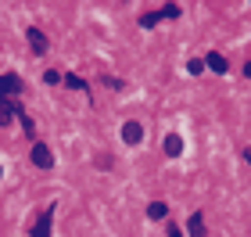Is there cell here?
<instances>
[{
  "instance_id": "1",
  "label": "cell",
  "mask_w": 251,
  "mask_h": 237,
  "mask_svg": "<svg viewBox=\"0 0 251 237\" xmlns=\"http://www.w3.org/2000/svg\"><path fill=\"white\" fill-rule=\"evenodd\" d=\"M11 94H22V79L7 72V76H0V105H7Z\"/></svg>"
},
{
  "instance_id": "2",
  "label": "cell",
  "mask_w": 251,
  "mask_h": 237,
  "mask_svg": "<svg viewBox=\"0 0 251 237\" xmlns=\"http://www.w3.org/2000/svg\"><path fill=\"white\" fill-rule=\"evenodd\" d=\"M54 212H58V205H47V209H43L40 223L32 227V237H50V219H54Z\"/></svg>"
},
{
  "instance_id": "3",
  "label": "cell",
  "mask_w": 251,
  "mask_h": 237,
  "mask_svg": "<svg viewBox=\"0 0 251 237\" xmlns=\"http://www.w3.org/2000/svg\"><path fill=\"white\" fill-rule=\"evenodd\" d=\"M32 165H40V169H50L54 165V155L47 144H32Z\"/></svg>"
},
{
  "instance_id": "4",
  "label": "cell",
  "mask_w": 251,
  "mask_h": 237,
  "mask_svg": "<svg viewBox=\"0 0 251 237\" xmlns=\"http://www.w3.org/2000/svg\"><path fill=\"white\" fill-rule=\"evenodd\" d=\"M25 36H29V43H32V54H43V51H47V36H43L36 26L25 29Z\"/></svg>"
},
{
  "instance_id": "5",
  "label": "cell",
  "mask_w": 251,
  "mask_h": 237,
  "mask_svg": "<svg viewBox=\"0 0 251 237\" xmlns=\"http://www.w3.org/2000/svg\"><path fill=\"white\" fill-rule=\"evenodd\" d=\"M204 69H212L215 76H226V69H230V65H226L223 54H208V58H204Z\"/></svg>"
},
{
  "instance_id": "6",
  "label": "cell",
  "mask_w": 251,
  "mask_h": 237,
  "mask_svg": "<svg viewBox=\"0 0 251 237\" xmlns=\"http://www.w3.org/2000/svg\"><path fill=\"white\" fill-rule=\"evenodd\" d=\"M187 230H190V237H204L208 230H204V216L201 212H194V216L187 219Z\"/></svg>"
},
{
  "instance_id": "7",
  "label": "cell",
  "mask_w": 251,
  "mask_h": 237,
  "mask_svg": "<svg viewBox=\"0 0 251 237\" xmlns=\"http://www.w3.org/2000/svg\"><path fill=\"white\" fill-rule=\"evenodd\" d=\"M122 137L129 140V144H140V137H144V126H140V122H126V126H122Z\"/></svg>"
},
{
  "instance_id": "8",
  "label": "cell",
  "mask_w": 251,
  "mask_h": 237,
  "mask_svg": "<svg viewBox=\"0 0 251 237\" xmlns=\"http://www.w3.org/2000/svg\"><path fill=\"white\" fill-rule=\"evenodd\" d=\"M165 155H169V158H176V155H183V140H179V137H176V133H169V137H165Z\"/></svg>"
},
{
  "instance_id": "9",
  "label": "cell",
  "mask_w": 251,
  "mask_h": 237,
  "mask_svg": "<svg viewBox=\"0 0 251 237\" xmlns=\"http://www.w3.org/2000/svg\"><path fill=\"white\" fill-rule=\"evenodd\" d=\"M165 201H151V205H147V216H151V219H165Z\"/></svg>"
},
{
  "instance_id": "10",
  "label": "cell",
  "mask_w": 251,
  "mask_h": 237,
  "mask_svg": "<svg viewBox=\"0 0 251 237\" xmlns=\"http://www.w3.org/2000/svg\"><path fill=\"white\" fill-rule=\"evenodd\" d=\"M65 83H68V86H75V90H83V94H90V86H86L79 76H65Z\"/></svg>"
},
{
  "instance_id": "11",
  "label": "cell",
  "mask_w": 251,
  "mask_h": 237,
  "mask_svg": "<svg viewBox=\"0 0 251 237\" xmlns=\"http://www.w3.org/2000/svg\"><path fill=\"white\" fill-rule=\"evenodd\" d=\"M158 18H162V15H158V11H147V15L140 18V26H144V29H151V26H154Z\"/></svg>"
},
{
  "instance_id": "12",
  "label": "cell",
  "mask_w": 251,
  "mask_h": 237,
  "mask_svg": "<svg viewBox=\"0 0 251 237\" xmlns=\"http://www.w3.org/2000/svg\"><path fill=\"white\" fill-rule=\"evenodd\" d=\"M158 15H162V18H179V7H176V4H165Z\"/></svg>"
},
{
  "instance_id": "13",
  "label": "cell",
  "mask_w": 251,
  "mask_h": 237,
  "mask_svg": "<svg viewBox=\"0 0 251 237\" xmlns=\"http://www.w3.org/2000/svg\"><path fill=\"white\" fill-rule=\"evenodd\" d=\"M169 237H183V230H179L176 223H169Z\"/></svg>"
},
{
  "instance_id": "14",
  "label": "cell",
  "mask_w": 251,
  "mask_h": 237,
  "mask_svg": "<svg viewBox=\"0 0 251 237\" xmlns=\"http://www.w3.org/2000/svg\"><path fill=\"white\" fill-rule=\"evenodd\" d=\"M241 155H244V162H251V148H244V151H241Z\"/></svg>"
},
{
  "instance_id": "15",
  "label": "cell",
  "mask_w": 251,
  "mask_h": 237,
  "mask_svg": "<svg viewBox=\"0 0 251 237\" xmlns=\"http://www.w3.org/2000/svg\"><path fill=\"white\" fill-rule=\"evenodd\" d=\"M244 76H248V79H251V61H248V65H244Z\"/></svg>"
}]
</instances>
